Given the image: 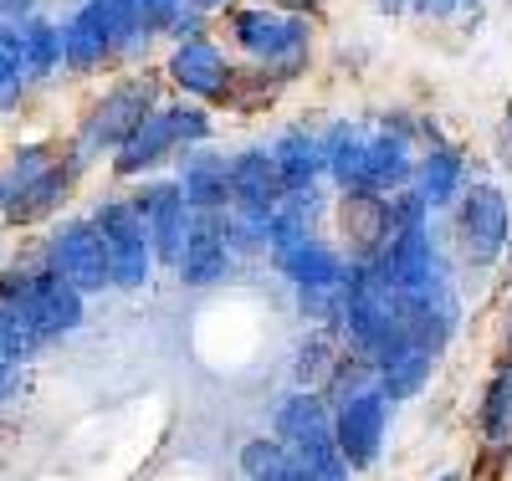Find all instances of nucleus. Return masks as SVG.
<instances>
[{
  "instance_id": "nucleus-15",
  "label": "nucleus",
  "mask_w": 512,
  "mask_h": 481,
  "mask_svg": "<svg viewBox=\"0 0 512 481\" xmlns=\"http://www.w3.org/2000/svg\"><path fill=\"white\" fill-rule=\"evenodd\" d=\"M175 149H180V139H175V118H169V108H149L134 123V134L113 149V174L118 180H144V174H154Z\"/></svg>"
},
{
  "instance_id": "nucleus-11",
  "label": "nucleus",
  "mask_w": 512,
  "mask_h": 481,
  "mask_svg": "<svg viewBox=\"0 0 512 481\" xmlns=\"http://www.w3.org/2000/svg\"><path fill=\"white\" fill-rule=\"evenodd\" d=\"M410 134L415 128L405 118H384L379 128H369V149H364V185H369V195H395V190L410 185V174H415Z\"/></svg>"
},
{
  "instance_id": "nucleus-37",
  "label": "nucleus",
  "mask_w": 512,
  "mask_h": 481,
  "mask_svg": "<svg viewBox=\"0 0 512 481\" xmlns=\"http://www.w3.org/2000/svg\"><path fill=\"white\" fill-rule=\"evenodd\" d=\"M507 149H512V103H507Z\"/></svg>"
},
{
  "instance_id": "nucleus-19",
  "label": "nucleus",
  "mask_w": 512,
  "mask_h": 481,
  "mask_svg": "<svg viewBox=\"0 0 512 481\" xmlns=\"http://www.w3.org/2000/svg\"><path fill=\"white\" fill-rule=\"evenodd\" d=\"M431 374H436V359L425 354V348H415V343H400V348H390L384 359H374V389L390 405H400V400H415L425 384H431Z\"/></svg>"
},
{
  "instance_id": "nucleus-26",
  "label": "nucleus",
  "mask_w": 512,
  "mask_h": 481,
  "mask_svg": "<svg viewBox=\"0 0 512 481\" xmlns=\"http://www.w3.org/2000/svg\"><path fill=\"white\" fill-rule=\"evenodd\" d=\"M21 41H26V82L57 77V67H62V26L47 21V16H31L21 26Z\"/></svg>"
},
{
  "instance_id": "nucleus-4",
  "label": "nucleus",
  "mask_w": 512,
  "mask_h": 481,
  "mask_svg": "<svg viewBox=\"0 0 512 481\" xmlns=\"http://www.w3.org/2000/svg\"><path fill=\"white\" fill-rule=\"evenodd\" d=\"M41 267L72 282L82 297L108 292V246L93 226V215H62L41 236Z\"/></svg>"
},
{
  "instance_id": "nucleus-13",
  "label": "nucleus",
  "mask_w": 512,
  "mask_h": 481,
  "mask_svg": "<svg viewBox=\"0 0 512 481\" xmlns=\"http://www.w3.org/2000/svg\"><path fill=\"white\" fill-rule=\"evenodd\" d=\"M175 180H180L190 215H226L231 210V164H226L221 149H210V144L185 149Z\"/></svg>"
},
{
  "instance_id": "nucleus-10",
  "label": "nucleus",
  "mask_w": 512,
  "mask_h": 481,
  "mask_svg": "<svg viewBox=\"0 0 512 481\" xmlns=\"http://www.w3.org/2000/svg\"><path fill=\"white\" fill-rule=\"evenodd\" d=\"M267 256H272V267L292 282V292L297 287H344V277H349V256L333 241H323L318 231L297 236V241H282Z\"/></svg>"
},
{
  "instance_id": "nucleus-27",
  "label": "nucleus",
  "mask_w": 512,
  "mask_h": 481,
  "mask_svg": "<svg viewBox=\"0 0 512 481\" xmlns=\"http://www.w3.org/2000/svg\"><path fill=\"white\" fill-rule=\"evenodd\" d=\"M88 11L98 16L113 52H128V47H139V41H149L144 21H139V0H88Z\"/></svg>"
},
{
  "instance_id": "nucleus-29",
  "label": "nucleus",
  "mask_w": 512,
  "mask_h": 481,
  "mask_svg": "<svg viewBox=\"0 0 512 481\" xmlns=\"http://www.w3.org/2000/svg\"><path fill=\"white\" fill-rule=\"evenodd\" d=\"M169 118H175V139L180 149H195V144H210V134H216V123H210L205 103H169Z\"/></svg>"
},
{
  "instance_id": "nucleus-6",
  "label": "nucleus",
  "mask_w": 512,
  "mask_h": 481,
  "mask_svg": "<svg viewBox=\"0 0 512 481\" xmlns=\"http://www.w3.org/2000/svg\"><path fill=\"white\" fill-rule=\"evenodd\" d=\"M328 415H333V446L349 461V471H374V461L384 451V435H390V400L374 384H364L354 395L333 400Z\"/></svg>"
},
{
  "instance_id": "nucleus-21",
  "label": "nucleus",
  "mask_w": 512,
  "mask_h": 481,
  "mask_svg": "<svg viewBox=\"0 0 512 481\" xmlns=\"http://www.w3.org/2000/svg\"><path fill=\"white\" fill-rule=\"evenodd\" d=\"M477 435L482 451L492 456H512V359H502L477 400Z\"/></svg>"
},
{
  "instance_id": "nucleus-32",
  "label": "nucleus",
  "mask_w": 512,
  "mask_h": 481,
  "mask_svg": "<svg viewBox=\"0 0 512 481\" xmlns=\"http://www.w3.org/2000/svg\"><path fill=\"white\" fill-rule=\"evenodd\" d=\"M31 16H41V0H0V21L26 26Z\"/></svg>"
},
{
  "instance_id": "nucleus-16",
  "label": "nucleus",
  "mask_w": 512,
  "mask_h": 481,
  "mask_svg": "<svg viewBox=\"0 0 512 481\" xmlns=\"http://www.w3.org/2000/svg\"><path fill=\"white\" fill-rule=\"evenodd\" d=\"M77 174H82V164L72 159V154H57L47 169L36 174V180L16 195V205L0 215L6 226H41V221H52V215L72 200V185H77Z\"/></svg>"
},
{
  "instance_id": "nucleus-14",
  "label": "nucleus",
  "mask_w": 512,
  "mask_h": 481,
  "mask_svg": "<svg viewBox=\"0 0 512 481\" xmlns=\"http://www.w3.org/2000/svg\"><path fill=\"white\" fill-rule=\"evenodd\" d=\"M231 164V210L236 215H272V205L287 195L282 174L267 154V144H246L236 154H226Z\"/></svg>"
},
{
  "instance_id": "nucleus-28",
  "label": "nucleus",
  "mask_w": 512,
  "mask_h": 481,
  "mask_svg": "<svg viewBox=\"0 0 512 481\" xmlns=\"http://www.w3.org/2000/svg\"><path fill=\"white\" fill-rule=\"evenodd\" d=\"M292 461H297V471H303V481H349L354 476L349 461L338 456V446H333V430L313 435V441H303V446H292Z\"/></svg>"
},
{
  "instance_id": "nucleus-31",
  "label": "nucleus",
  "mask_w": 512,
  "mask_h": 481,
  "mask_svg": "<svg viewBox=\"0 0 512 481\" xmlns=\"http://www.w3.org/2000/svg\"><path fill=\"white\" fill-rule=\"evenodd\" d=\"M405 11H415L420 21H451L461 11V0H410Z\"/></svg>"
},
{
  "instance_id": "nucleus-9",
  "label": "nucleus",
  "mask_w": 512,
  "mask_h": 481,
  "mask_svg": "<svg viewBox=\"0 0 512 481\" xmlns=\"http://www.w3.org/2000/svg\"><path fill=\"white\" fill-rule=\"evenodd\" d=\"M231 272V221L226 215H190V236L175 261V277L185 287H216Z\"/></svg>"
},
{
  "instance_id": "nucleus-25",
  "label": "nucleus",
  "mask_w": 512,
  "mask_h": 481,
  "mask_svg": "<svg viewBox=\"0 0 512 481\" xmlns=\"http://www.w3.org/2000/svg\"><path fill=\"white\" fill-rule=\"evenodd\" d=\"M241 476L246 481H303L292 451L277 441V435H251L241 446Z\"/></svg>"
},
{
  "instance_id": "nucleus-40",
  "label": "nucleus",
  "mask_w": 512,
  "mask_h": 481,
  "mask_svg": "<svg viewBox=\"0 0 512 481\" xmlns=\"http://www.w3.org/2000/svg\"><path fill=\"white\" fill-rule=\"evenodd\" d=\"M461 6H477V0H461Z\"/></svg>"
},
{
  "instance_id": "nucleus-38",
  "label": "nucleus",
  "mask_w": 512,
  "mask_h": 481,
  "mask_svg": "<svg viewBox=\"0 0 512 481\" xmlns=\"http://www.w3.org/2000/svg\"><path fill=\"white\" fill-rule=\"evenodd\" d=\"M436 481H461V471H446V476H436Z\"/></svg>"
},
{
  "instance_id": "nucleus-7",
  "label": "nucleus",
  "mask_w": 512,
  "mask_h": 481,
  "mask_svg": "<svg viewBox=\"0 0 512 481\" xmlns=\"http://www.w3.org/2000/svg\"><path fill=\"white\" fill-rule=\"evenodd\" d=\"M164 77L175 82L190 103H231L236 98V67L210 36L175 41V52L164 62Z\"/></svg>"
},
{
  "instance_id": "nucleus-34",
  "label": "nucleus",
  "mask_w": 512,
  "mask_h": 481,
  "mask_svg": "<svg viewBox=\"0 0 512 481\" xmlns=\"http://www.w3.org/2000/svg\"><path fill=\"white\" fill-rule=\"evenodd\" d=\"M374 6H379V11H384V16H400V11H405V6H410V0H374Z\"/></svg>"
},
{
  "instance_id": "nucleus-1",
  "label": "nucleus",
  "mask_w": 512,
  "mask_h": 481,
  "mask_svg": "<svg viewBox=\"0 0 512 481\" xmlns=\"http://www.w3.org/2000/svg\"><path fill=\"white\" fill-rule=\"evenodd\" d=\"M451 236L456 256L472 272H492L512 251V200L497 180H466L451 200Z\"/></svg>"
},
{
  "instance_id": "nucleus-12",
  "label": "nucleus",
  "mask_w": 512,
  "mask_h": 481,
  "mask_svg": "<svg viewBox=\"0 0 512 481\" xmlns=\"http://www.w3.org/2000/svg\"><path fill=\"white\" fill-rule=\"evenodd\" d=\"M26 313H31L41 343H57V338H72L82 328V318H88V297H82L72 282L52 277L36 261V282H31V297H26Z\"/></svg>"
},
{
  "instance_id": "nucleus-33",
  "label": "nucleus",
  "mask_w": 512,
  "mask_h": 481,
  "mask_svg": "<svg viewBox=\"0 0 512 481\" xmlns=\"http://www.w3.org/2000/svg\"><path fill=\"white\" fill-rule=\"evenodd\" d=\"M272 6H277V11H292V16H303V11L318 6V0H272Z\"/></svg>"
},
{
  "instance_id": "nucleus-2",
  "label": "nucleus",
  "mask_w": 512,
  "mask_h": 481,
  "mask_svg": "<svg viewBox=\"0 0 512 481\" xmlns=\"http://www.w3.org/2000/svg\"><path fill=\"white\" fill-rule=\"evenodd\" d=\"M231 41L256 57L277 82H292L313 57V26L277 6H241L231 11Z\"/></svg>"
},
{
  "instance_id": "nucleus-24",
  "label": "nucleus",
  "mask_w": 512,
  "mask_h": 481,
  "mask_svg": "<svg viewBox=\"0 0 512 481\" xmlns=\"http://www.w3.org/2000/svg\"><path fill=\"white\" fill-rule=\"evenodd\" d=\"M52 159H57V144H52V139H31V144H21L6 164H0V215L16 205V195H21Z\"/></svg>"
},
{
  "instance_id": "nucleus-18",
  "label": "nucleus",
  "mask_w": 512,
  "mask_h": 481,
  "mask_svg": "<svg viewBox=\"0 0 512 481\" xmlns=\"http://www.w3.org/2000/svg\"><path fill=\"white\" fill-rule=\"evenodd\" d=\"M323 144V174L344 190V195H369L364 185V149H369V123H333L328 134L318 139Z\"/></svg>"
},
{
  "instance_id": "nucleus-20",
  "label": "nucleus",
  "mask_w": 512,
  "mask_h": 481,
  "mask_svg": "<svg viewBox=\"0 0 512 481\" xmlns=\"http://www.w3.org/2000/svg\"><path fill=\"white\" fill-rule=\"evenodd\" d=\"M328 430H333V415H328V400L318 395V389H287V395L277 400V410H272V435L287 451L313 441V435H328Z\"/></svg>"
},
{
  "instance_id": "nucleus-22",
  "label": "nucleus",
  "mask_w": 512,
  "mask_h": 481,
  "mask_svg": "<svg viewBox=\"0 0 512 481\" xmlns=\"http://www.w3.org/2000/svg\"><path fill=\"white\" fill-rule=\"evenodd\" d=\"M267 154L282 174V190H308V185L323 180V144H318V134H308V128H282Z\"/></svg>"
},
{
  "instance_id": "nucleus-39",
  "label": "nucleus",
  "mask_w": 512,
  "mask_h": 481,
  "mask_svg": "<svg viewBox=\"0 0 512 481\" xmlns=\"http://www.w3.org/2000/svg\"><path fill=\"white\" fill-rule=\"evenodd\" d=\"M0 256H6V226H0Z\"/></svg>"
},
{
  "instance_id": "nucleus-17",
  "label": "nucleus",
  "mask_w": 512,
  "mask_h": 481,
  "mask_svg": "<svg viewBox=\"0 0 512 481\" xmlns=\"http://www.w3.org/2000/svg\"><path fill=\"white\" fill-rule=\"evenodd\" d=\"M461 185H466V159L451 149V144H425V154L415 159V174H410V190L420 195V205L425 210H451V200L461 195Z\"/></svg>"
},
{
  "instance_id": "nucleus-8",
  "label": "nucleus",
  "mask_w": 512,
  "mask_h": 481,
  "mask_svg": "<svg viewBox=\"0 0 512 481\" xmlns=\"http://www.w3.org/2000/svg\"><path fill=\"white\" fill-rule=\"evenodd\" d=\"M134 210L144 215V231L154 246V267H175L185 236H190V205L180 195V180H159V174H144V185L128 195Z\"/></svg>"
},
{
  "instance_id": "nucleus-3",
  "label": "nucleus",
  "mask_w": 512,
  "mask_h": 481,
  "mask_svg": "<svg viewBox=\"0 0 512 481\" xmlns=\"http://www.w3.org/2000/svg\"><path fill=\"white\" fill-rule=\"evenodd\" d=\"M93 226L108 246V287L118 292H144L154 277V246L144 231V215L134 210L128 195H108L93 210Z\"/></svg>"
},
{
  "instance_id": "nucleus-23",
  "label": "nucleus",
  "mask_w": 512,
  "mask_h": 481,
  "mask_svg": "<svg viewBox=\"0 0 512 481\" xmlns=\"http://www.w3.org/2000/svg\"><path fill=\"white\" fill-rule=\"evenodd\" d=\"M108 57H113L108 36H103L98 16L88 11V0H82V6L62 21V67H72V72H98Z\"/></svg>"
},
{
  "instance_id": "nucleus-30",
  "label": "nucleus",
  "mask_w": 512,
  "mask_h": 481,
  "mask_svg": "<svg viewBox=\"0 0 512 481\" xmlns=\"http://www.w3.org/2000/svg\"><path fill=\"white\" fill-rule=\"evenodd\" d=\"M180 6H185V0H139V21H144V36H154V31H169V21L180 16Z\"/></svg>"
},
{
  "instance_id": "nucleus-35",
  "label": "nucleus",
  "mask_w": 512,
  "mask_h": 481,
  "mask_svg": "<svg viewBox=\"0 0 512 481\" xmlns=\"http://www.w3.org/2000/svg\"><path fill=\"white\" fill-rule=\"evenodd\" d=\"M185 6H195V11H221L226 0H185Z\"/></svg>"
},
{
  "instance_id": "nucleus-5",
  "label": "nucleus",
  "mask_w": 512,
  "mask_h": 481,
  "mask_svg": "<svg viewBox=\"0 0 512 481\" xmlns=\"http://www.w3.org/2000/svg\"><path fill=\"white\" fill-rule=\"evenodd\" d=\"M149 108H159L154 103V82H144V77H123L118 87H108V93L82 113V123H77V139H72V159L88 169V159H98V154H113L128 134H134V123L149 113Z\"/></svg>"
},
{
  "instance_id": "nucleus-36",
  "label": "nucleus",
  "mask_w": 512,
  "mask_h": 481,
  "mask_svg": "<svg viewBox=\"0 0 512 481\" xmlns=\"http://www.w3.org/2000/svg\"><path fill=\"white\" fill-rule=\"evenodd\" d=\"M502 343H507V359H512V313H507V333H502Z\"/></svg>"
}]
</instances>
